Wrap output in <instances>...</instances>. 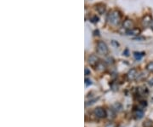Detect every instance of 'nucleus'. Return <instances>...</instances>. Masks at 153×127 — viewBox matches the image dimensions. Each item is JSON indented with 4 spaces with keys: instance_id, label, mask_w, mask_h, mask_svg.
<instances>
[{
    "instance_id": "a211bd4d",
    "label": "nucleus",
    "mask_w": 153,
    "mask_h": 127,
    "mask_svg": "<svg viewBox=\"0 0 153 127\" xmlns=\"http://www.w3.org/2000/svg\"><path fill=\"white\" fill-rule=\"evenodd\" d=\"M148 83H149V84H150L151 86H153V78H152L151 80H149V82H148Z\"/></svg>"
},
{
    "instance_id": "20e7f679",
    "label": "nucleus",
    "mask_w": 153,
    "mask_h": 127,
    "mask_svg": "<svg viewBox=\"0 0 153 127\" xmlns=\"http://www.w3.org/2000/svg\"><path fill=\"white\" fill-rule=\"evenodd\" d=\"M93 114H94V116L98 119H105L107 116V112L105 109L104 108L102 107H97L95 108L93 111Z\"/></svg>"
},
{
    "instance_id": "2eb2a0df",
    "label": "nucleus",
    "mask_w": 153,
    "mask_h": 127,
    "mask_svg": "<svg viewBox=\"0 0 153 127\" xmlns=\"http://www.w3.org/2000/svg\"><path fill=\"white\" fill-rule=\"evenodd\" d=\"M90 84H92V81H91L89 78H85V85H86V86H88V85H90Z\"/></svg>"
},
{
    "instance_id": "f03ea898",
    "label": "nucleus",
    "mask_w": 153,
    "mask_h": 127,
    "mask_svg": "<svg viewBox=\"0 0 153 127\" xmlns=\"http://www.w3.org/2000/svg\"><path fill=\"white\" fill-rule=\"evenodd\" d=\"M96 51L99 55L105 56L109 53V49H108L107 44H105L104 41H99L96 44Z\"/></svg>"
},
{
    "instance_id": "7ed1b4c3",
    "label": "nucleus",
    "mask_w": 153,
    "mask_h": 127,
    "mask_svg": "<svg viewBox=\"0 0 153 127\" xmlns=\"http://www.w3.org/2000/svg\"><path fill=\"white\" fill-rule=\"evenodd\" d=\"M148 93H149V91H148L147 88L146 86H140V87L136 88L135 95L140 101L145 99V97H146L148 96Z\"/></svg>"
},
{
    "instance_id": "f257e3e1",
    "label": "nucleus",
    "mask_w": 153,
    "mask_h": 127,
    "mask_svg": "<svg viewBox=\"0 0 153 127\" xmlns=\"http://www.w3.org/2000/svg\"><path fill=\"white\" fill-rule=\"evenodd\" d=\"M106 20H107V22L109 25L113 26V27H117V25L120 24L121 21H122V15L119 11L112 10L107 15Z\"/></svg>"
},
{
    "instance_id": "ddd939ff",
    "label": "nucleus",
    "mask_w": 153,
    "mask_h": 127,
    "mask_svg": "<svg viewBox=\"0 0 153 127\" xmlns=\"http://www.w3.org/2000/svg\"><path fill=\"white\" fill-rule=\"evenodd\" d=\"M146 69L149 72H153V61H151V62L148 63L146 66Z\"/></svg>"
},
{
    "instance_id": "f8f14e48",
    "label": "nucleus",
    "mask_w": 153,
    "mask_h": 127,
    "mask_svg": "<svg viewBox=\"0 0 153 127\" xmlns=\"http://www.w3.org/2000/svg\"><path fill=\"white\" fill-rule=\"evenodd\" d=\"M95 9H96V10L98 11L100 15H102V14H104L105 11V6L104 4H100L96 5Z\"/></svg>"
},
{
    "instance_id": "39448f33",
    "label": "nucleus",
    "mask_w": 153,
    "mask_h": 127,
    "mask_svg": "<svg viewBox=\"0 0 153 127\" xmlns=\"http://www.w3.org/2000/svg\"><path fill=\"white\" fill-rule=\"evenodd\" d=\"M126 78H127V80L129 81V82L136 80L137 78H139V71L137 70L136 68H132L126 74Z\"/></svg>"
},
{
    "instance_id": "4468645a",
    "label": "nucleus",
    "mask_w": 153,
    "mask_h": 127,
    "mask_svg": "<svg viewBox=\"0 0 153 127\" xmlns=\"http://www.w3.org/2000/svg\"><path fill=\"white\" fill-rule=\"evenodd\" d=\"M91 22H94V23H95V22H99V17H97V16H94L91 17Z\"/></svg>"
},
{
    "instance_id": "9b49d317",
    "label": "nucleus",
    "mask_w": 153,
    "mask_h": 127,
    "mask_svg": "<svg viewBox=\"0 0 153 127\" xmlns=\"http://www.w3.org/2000/svg\"><path fill=\"white\" fill-rule=\"evenodd\" d=\"M145 55H146L145 52H134V57L136 61H140Z\"/></svg>"
},
{
    "instance_id": "1a4fd4ad",
    "label": "nucleus",
    "mask_w": 153,
    "mask_h": 127,
    "mask_svg": "<svg viewBox=\"0 0 153 127\" xmlns=\"http://www.w3.org/2000/svg\"><path fill=\"white\" fill-rule=\"evenodd\" d=\"M125 33L126 35H128V36H138L140 33V30L138 28H132L129 30H127Z\"/></svg>"
},
{
    "instance_id": "423d86ee",
    "label": "nucleus",
    "mask_w": 153,
    "mask_h": 127,
    "mask_svg": "<svg viewBox=\"0 0 153 127\" xmlns=\"http://www.w3.org/2000/svg\"><path fill=\"white\" fill-rule=\"evenodd\" d=\"M88 63L89 66H91L92 67H94L96 69L97 66L100 65V59H99L97 55H91L88 57Z\"/></svg>"
},
{
    "instance_id": "6e6552de",
    "label": "nucleus",
    "mask_w": 153,
    "mask_h": 127,
    "mask_svg": "<svg viewBox=\"0 0 153 127\" xmlns=\"http://www.w3.org/2000/svg\"><path fill=\"white\" fill-rule=\"evenodd\" d=\"M152 21L153 20H152V16H150V15H146V16H145L143 17V20H142L143 27H145V28L151 27V24H152Z\"/></svg>"
},
{
    "instance_id": "0eeeda50",
    "label": "nucleus",
    "mask_w": 153,
    "mask_h": 127,
    "mask_svg": "<svg viewBox=\"0 0 153 127\" xmlns=\"http://www.w3.org/2000/svg\"><path fill=\"white\" fill-rule=\"evenodd\" d=\"M144 114H145V111H144V108H140V107H138L136 108H134V111H133V116L134 118L139 120H141L143 117H144Z\"/></svg>"
},
{
    "instance_id": "f3484780",
    "label": "nucleus",
    "mask_w": 153,
    "mask_h": 127,
    "mask_svg": "<svg viewBox=\"0 0 153 127\" xmlns=\"http://www.w3.org/2000/svg\"><path fill=\"white\" fill-rule=\"evenodd\" d=\"M88 74H90V71L88 68H85V75H88Z\"/></svg>"
},
{
    "instance_id": "9d476101",
    "label": "nucleus",
    "mask_w": 153,
    "mask_h": 127,
    "mask_svg": "<svg viewBox=\"0 0 153 127\" xmlns=\"http://www.w3.org/2000/svg\"><path fill=\"white\" fill-rule=\"evenodd\" d=\"M123 28L125 29V32L127 30H129V29L134 28V24H133L132 21L128 20V19L125 20V21L123 22Z\"/></svg>"
},
{
    "instance_id": "6ab92c4d",
    "label": "nucleus",
    "mask_w": 153,
    "mask_h": 127,
    "mask_svg": "<svg viewBox=\"0 0 153 127\" xmlns=\"http://www.w3.org/2000/svg\"><path fill=\"white\" fill-rule=\"evenodd\" d=\"M151 28H152V29L153 30V21H152V24H151Z\"/></svg>"
},
{
    "instance_id": "dca6fc26",
    "label": "nucleus",
    "mask_w": 153,
    "mask_h": 127,
    "mask_svg": "<svg viewBox=\"0 0 153 127\" xmlns=\"http://www.w3.org/2000/svg\"><path fill=\"white\" fill-rule=\"evenodd\" d=\"M105 127H117V126L115 124V123H112V122H110V123H108L106 126H105Z\"/></svg>"
}]
</instances>
